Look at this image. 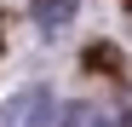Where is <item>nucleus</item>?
Wrapping results in <instances>:
<instances>
[{
  "mask_svg": "<svg viewBox=\"0 0 132 127\" xmlns=\"http://www.w3.org/2000/svg\"><path fill=\"white\" fill-rule=\"evenodd\" d=\"M57 116L63 110H57L52 87H23L0 104V127H57Z\"/></svg>",
  "mask_w": 132,
  "mask_h": 127,
  "instance_id": "f257e3e1",
  "label": "nucleus"
},
{
  "mask_svg": "<svg viewBox=\"0 0 132 127\" xmlns=\"http://www.w3.org/2000/svg\"><path fill=\"white\" fill-rule=\"evenodd\" d=\"M35 29L40 35H57V29H69V17H75V0H35Z\"/></svg>",
  "mask_w": 132,
  "mask_h": 127,
  "instance_id": "f03ea898",
  "label": "nucleus"
},
{
  "mask_svg": "<svg viewBox=\"0 0 132 127\" xmlns=\"http://www.w3.org/2000/svg\"><path fill=\"white\" fill-rule=\"evenodd\" d=\"M57 127H115V121H109L98 104H69V110L57 116Z\"/></svg>",
  "mask_w": 132,
  "mask_h": 127,
  "instance_id": "7ed1b4c3",
  "label": "nucleus"
}]
</instances>
